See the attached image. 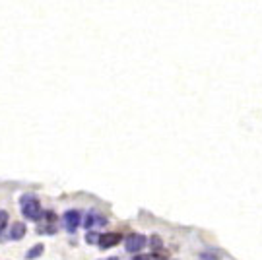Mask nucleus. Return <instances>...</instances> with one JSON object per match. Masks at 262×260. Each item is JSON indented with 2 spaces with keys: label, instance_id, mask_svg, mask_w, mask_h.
<instances>
[{
  "label": "nucleus",
  "instance_id": "0eeeda50",
  "mask_svg": "<svg viewBox=\"0 0 262 260\" xmlns=\"http://www.w3.org/2000/svg\"><path fill=\"white\" fill-rule=\"evenodd\" d=\"M93 223H105V220H101V218H97L96 214H89L87 216V220L84 222V225H86V229H89Z\"/></svg>",
  "mask_w": 262,
  "mask_h": 260
},
{
  "label": "nucleus",
  "instance_id": "20e7f679",
  "mask_svg": "<svg viewBox=\"0 0 262 260\" xmlns=\"http://www.w3.org/2000/svg\"><path fill=\"white\" fill-rule=\"evenodd\" d=\"M121 235L118 233H103V235H99V239H97V245L101 247V249H111V247H115L121 243Z\"/></svg>",
  "mask_w": 262,
  "mask_h": 260
},
{
  "label": "nucleus",
  "instance_id": "423d86ee",
  "mask_svg": "<svg viewBox=\"0 0 262 260\" xmlns=\"http://www.w3.org/2000/svg\"><path fill=\"white\" fill-rule=\"evenodd\" d=\"M43 251H45V247L43 245H35V247H31L28 251V254H26V258L28 260H35V258H39L41 254H43Z\"/></svg>",
  "mask_w": 262,
  "mask_h": 260
},
{
  "label": "nucleus",
  "instance_id": "39448f33",
  "mask_svg": "<svg viewBox=\"0 0 262 260\" xmlns=\"http://www.w3.org/2000/svg\"><path fill=\"white\" fill-rule=\"evenodd\" d=\"M23 235H26V225L21 222L14 223L12 225V229H10L8 237L12 239V241H19V239H23Z\"/></svg>",
  "mask_w": 262,
  "mask_h": 260
},
{
  "label": "nucleus",
  "instance_id": "6e6552de",
  "mask_svg": "<svg viewBox=\"0 0 262 260\" xmlns=\"http://www.w3.org/2000/svg\"><path fill=\"white\" fill-rule=\"evenodd\" d=\"M6 225H8V214L4 212V210H0V235L6 229Z\"/></svg>",
  "mask_w": 262,
  "mask_h": 260
},
{
  "label": "nucleus",
  "instance_id": "f03ea898",
  "mask_svg": "<svg viewBox=\"0 0 262 260\" xmlns=\"http://www.w3.org/2000/svg\"><path fill=\"white\" fill-rule=\"evenodd\" d=\"M146 245H148V237H146V235H140V233H132V235H128V237H126L125 249L128 252L136 254V252L142 251Z\"/></svg>",
  "mask_w": 262,
  "mask_h": 260
},
{
  "label": "nucleus",
  "instance_id": "7ed1b4c3",
  "mask_svg": "<svg viewBox=\"0 0 262 260\" xmlns=\"http://www.w3.org/2000/svg\"><path fill=\"white\" fill-rule=\"evenodd\" d=\"M80 223H82V218H80V212H76V210H68L62 218V225H64L66 231H76Z\"/></svg>",
  "mask_w": 262,
  "mask_h": 260
},
{
  "label": "nucleus",
  "instance_id": "1a4fd4ad",
  "mask_svg": "<svg viewBox=\"0 0 262 260\" xmlns=\"http://www.w3.org/2000/svg\"><path fill=\"white\" fill-rule=\"evenodd\" d=\"M134 260H163V256L154 252V254H146V256H136Z\"/></svg>",
  "mask_w": 262,
  "mask_h": 260
},
{
  "label": "nucleus",
  "instance_id": "9b49d317",
  "mask_svg": "<svg viewBox=\"0 0 262 260\" xmlns=\"http://www.w3.org/2000/svg\"><path fill=\"white\" fill-rule=\"evenodd\" d=\"M103 260H118L116 256H109V258H103Z\"/></svg>",
  "mask_w": 262,
  "mask_h": 260
},
{
  "label": "nucleus",
  "instance_id": "9d476101",
  "mask_svg": "<svg viewBox=\"0 0 262 260\" xmlns=\"http://www.w3.org/2000/svg\"><path fill=\"white\" fill-rule=\"evenodd\" d=\"M150 241L154 243V245H152V247H154V249H159V247H161V241H159V237H152V239H150Z\"/></svg>",
  "mask_w": 262,
  "mask_h": 260
},
{
  "label": "nucleus",
  "instance_id": "f257e3e1",
  "mask_svg": "<svg viewBox=\"0 0 262 260\" xmlns=\"http://www.w3.org/2000/svg\"><path fill=\"white\" fill-rule=\"evenodd\" d=\"M19 208H21V214L31 220V222H37L39 218L43 216L41 214V204L39 200L33 196V194H23L21 198H19Z\"/></svg>",
  "mask_w": 262,
  "mask_h": 260
}]
</instances>
